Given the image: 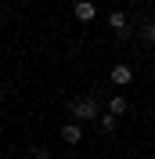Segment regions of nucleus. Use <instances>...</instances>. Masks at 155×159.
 Segmentation results:
<instances>
[{"mask_svg": "<svg viewBox=\"0 0 155 159\" xmlns=\"http://www.w3.org/2000/svg\"><path fill=\"white\" fill-rule=\"evenodd\" d=\"M108 112H112V116H126V112H130V101L126 98H108Z\"/></svg>", "mask_w": 155, "mask_h": 159, "instance_id": "obj_6", "label": "nucleus"}, {"mask_svg": "<svg viewBox=\"0 0 155 159\" xmlns=\"http://www.w3.org/2000/svg\"><path fill=\"white\" fill-rule=\"evenodd\" d=\"M108 80H112L116 87H126V83L134 80V69H130V65H123V61H119V65H112V72H108Z\"/></svg>", "mask_w": 155, "mask_h": 159, "instance_id": "obj_4", "label": "nucleus"}, {"mask_svg": "<svg viewBox=\"0 0 155 159\" xmlns=\"http://www.w3.org/2000/svg\"><path fill=\"white\" fill-rule=\"evenodd\" d=\"M0 22H4V15H0Z\"/></svg>", "mask_w": 155, "mask_h": 159, "instance_id": "obj_10", "label": "nucleus"}, {"mask_svg": "<svg viewBox=\"0 0 155 159\" xmlns=\"http://www.w3.org/2000/svg\"><path fill=\"white\" fill-rule=\"evenodd\" d=\"M97 123H101V130H105V134H112V130H116V116H112V112L97 116Z\"/></svg>", "mask_w": 155, "mask_h": 159, "instance_id": "obj_7", "label": "nucleus"}, {"mask_svg": "<svg viewBox=\"0 0 155 159\" xmlns=\"http://www.w3.org/2000/svg\"><path fill=\"white\" fill-rule=\"evenodd\" d=\"M61 141H65V145H79V141H83V127H79V123H65V127H61Z\"/></svg>", "mask_w": 155, "mask_h": 159, "instance_id": "obj_5", "label": "nucleus"}, {"mask_svg": "<svg viewBox=\"0 0 155 159\" xmlns=\"http://www.w3.org/2000/svg\"><path fill=\"white\" fill-rule=\"evenodd\" d=\"M108 25L119 33V40H130V18H126V11H112L108 15Z\"/></svg>", "mask_w": 155, "mask_h": 159, "instance_id": "obj_3", "label": "nucleus"}, {"mask_svg": "<svg viewBox=\"0 0 155 159\" xmlns=\"http://www.w3.org/2000/svg\"><path fill=\"white\" fill-rule=\"evenodd\" d=\"M141 40H144V43H155V22H144V25H141Z\"/></svg>", "mask_w": 155, "mask_h": 159, "instance_id": "obj_8", "label": "nucleus"}, {"mask_svg": "<svg viewBox=\"0 0 155 159\" xmlns=\"http://www.w3.org/2000/svg\"><path fill=\"white\" fill-rule=\"evenodd\" d=\"M29 159H51V152H47V148H33Z\"/></svg>", "mask_w": 155, "mask_h": 159, "instance_id": "obj_9", "label": "nucleus"}, {"mask_svg": "<svg viewBox=\"0 0 155 159\" xmlns=\"http://www.w3.org/2000/svg\"><path fill=\"white\" fill-rule=\"evenodd\" d=\"M72 15H76V22H94L97 18V4L94 0H76L72 4Z\"/></svg>", "mask_w": 155, "mask_h": 159, "instance_id": "obj_2", "label": "nucleus"}, {"mask_svg": "<svg viewBox=\"0 0 155 159\" xmlns=\"http://www.w3.org/2000/svg\"><path fill=\"white\" fill-rule=\"evenodd\" d=\"M69 112L76 116V123H90V119L101 116V101L90 98V94H83V98H72V101H69Z\"/></svg>", "mask_w": 155, "mask_h": 159, "instance_id": "obj_1", "label": "nucleus"}]
</instances>
